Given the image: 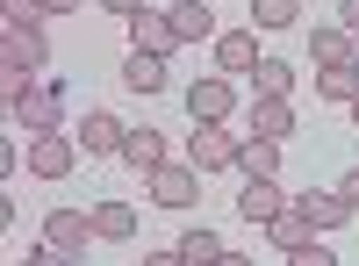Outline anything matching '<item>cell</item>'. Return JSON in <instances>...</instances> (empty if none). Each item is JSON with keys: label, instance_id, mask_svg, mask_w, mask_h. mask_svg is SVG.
I'll use <instances>...</instances> for the list:
<instances>
[{"label": "cell", "instance_id": "obj_1", "mask_svg": "<svg viewBox=\"0 0 359 266\" xmlns=\"http://www.w3.org/2000/svg\"><path fill=\"white\" fill-rule=\"evenodd\" d=\"M237 152H245V137H230V123H194V137H187V166H201V173L237 166Z\"/></svg>", "mask_w": 359, "mask_h": 266}, {"label": "cell", "instance_id": "obj_2", "mask_svg": "<svg viewBox=\"0 0 359 266\" xmlns=\"http://www.w3.org/2000/svg\"><path fill=\"white\" fill-rule=\"evenodd\" d=\"M72 159H79V137H65V130L29 137V173H36V180H65V173H72Z\"/></svg>", "mask_w": 359, "mask_h": 266}, {"label": "cell", "instance_id": "obj_3", "mask_svg": "<svg viewBox=\"0 0 359 266\" xmlns=\"http://www.w3.org/2000/svg\"><path fill=\"white\" fill-rule=\"evenodd\" d=\"M15 123H22L29 137H50V130H65V101H57V86H50V79H36V86H29V101L15 108Z\"/></svg>", "mask_w": 359, "mask_h": 266}, {"label": "cell", "instance_id": "obj_4", "mask_svg": "<svg viewBox=\"0 0 359 266\" xmlns=\"http://www.w3.org/2000/svg\"><path fill=\"white\" fill-rule=\"evenodd\" d=\"M144 187H151V201L158 209H187L194 201V187H201V166H158V173H144Z\"/></svg>", "mask_w": 359, "mask_h": 266}, {"label": "cell", "instance_id": "obj_5", "mask_svg": "<svg viewBox=\"0 0 359 266\" xmlns=\"http://www.w3.org/2000/svg\"><path fill=\"white\" fill-rule=\"evenodd\" d=\"M0 65H15V72H43V65H50V44H43V29H36V22L8 29V36H0Z\"/></svg>", "mask_w": 359, "mask_h": 266}, {"label": "cell", "instance_id": "obj_6", "mask_svg": "<svg viewBox=\"0 0 359 266\" xmlns=\"http://www.w3.org/2000/svg\"><path fill=\"white\" fill-rule=\"evenodd\" d=\"M43 245L86 252V245H94V209H50V216H43Z\"/></svg>", "mask_w": 359, "mask_h": 266}, {"label": "cell", "instance_id": "obj_7", "mask_svg": "<svg viewBox=\"0 0 359 266\" xmlns=\"http://www.w3.org/2000/svg\"><path fill=\"white\" fill-rule=\"evenodd\" d=\"M316 238H323V230L309 223V209H302V201H287V209L266 223V245H273V252H302V245H316Z\"/></svg>", "mask_w": 359, "mask_h": 266}, {"label": "cell", "instance_id": "obj_8", "mask_svg": "<svg viewBox=\"0 0 359 266\" xmlns=\"http://www.w3.org/2000/svg\"><path fill=\"white\" fill-rule=\"evenodd\" d=\"M230 108H237L230 79H194L187 86V115H194V123H230Z\"/></svg>", "mask_w": 359, "mask_h": 266}, {"label": "cell", "instance_id": "obj_9", "mask_svg": "<svg viewBox=\"0 0 359 266\" xmlns=\"http://www.w3.org/2000/svg\"><path fill=\"white\" fill-rule=\"evenodd\" d=\"M309 58H316V72H331V65H359V36L345 22H323L316 36H309Z\"/></svg>", "mask_w": 359, "mask_h": 266}, {"label": "cell", "instance_id": "obj_10", "mask_svg": "<svg viewBox=\"0 0 359 266\" xmlns=\"http://www.w3.org/2000/svg\"><path fill=\"white\" fill-rule=\"evenodd\" d=\"M287 201H294V194H280V180H245V194H237V216L266 230V223L287 209Z\"/></svg>", "mask_w": 359, "mask_h": 266}, {"label": "cell", "instance_id": "obj_11", "mask_svg": "<svg viewBox=\"0 0 359 266\" xmlns=\"http://www.w3.org/2000/svg\"><path fill=\"white\" fill-rule=\"evenodd\" d=\"M216 65L223 72H259V29H223V36H216Z\"/></svg>", "mask_w": 359, "mask_h": 266}, {"label": "cell", "instance_id": "obj_12", "mask_svg": "<svg viewBox=\"0 0 359 266\" xmlns=\"http://www.w3.org/2000/svg\"><path fill=\"white\" fill-rule=\"evenodd\" d=\"M115 159H123L130 173H158V166H165V130H151V123H144V130H130Z\"/></svg>", "mask_w": 359, "mask_h": 266}, {"label": "cell", "instance_id": "obj_13", "mask_svg": "<svg viewBox=\"0 0 359 266\" xmlns=\"http://www.w3.org/2000/svg\"><path fill=\"white\" fill-rule=\"evenodd\" d=\"M130 44H137V51H151V58H172V44H180V29H172V15H158V8H144V15L130 22Z\"/></svg>", "mask_w": 359, "mask_h": 266}, {"label": "cell", "instance_id": "obj_14", "mask_svg": "<svg viewBox=\"0 0 359 266\" xmlns=\"http://www.w3.org/2000/svg\"><path fill=\"white\" fill-rule=\"evenodd\" d=\"M72 137L86 144V152H123V137H130V130H123V123H115V115H108V108H86Z\"/></svg>", "mask_w": 359, "mask_h": 266}, {"label": "cell", "instance_id": "obj_15", "mask_svg": "<svg viewBox=\"0 0 359 266\" xmlns=\"http://www.w3.org/2000/svg\"><path fill=\"white\" fill-rule=\"evenodd\" d=\"M94 238L130 245V238H137V209H130V201H94Z\"/></svg>", "mask_w": 359, "mask_h": 266}, {"label": "cell", "instance_id": "obj_16", "mask_svg": "<svg viewBox=\"0 0 359 266\" xmlns=\"http://www.w3.org/2000/svg\"><path fill=\"white\" fill-rule=\"evenodd\" d=\"M294 94V65L287 58H259V72H252V101H287Z\"/></svg>", "mask_w": 359, "mask_h": 266}, {"label": "cell", "instance_id": "obj_17", "mask_svg": "<svg viewBox=\"0 0 359 266\" xmlns=\"http://www.w3.org/2000/svg\"><path fill=\"white\" fill-rule=\"evenodd\" d=\"M172 29H180V44H201V36H223V29H216V15H208L201 8V0H172Z\"/></svg>", "mask_w": 359, "mask_h": 266}, {"label": "cell", "instance_id": "obj_18", "mask_svg": "<svg viewBox=\"0 0 359 266\" xmlns=\"http://www.w3.org/2000/svg\"><path fill=\"white\" fill-rule=\"evenodd\" d=\"M123 86H130V94H158V86H165V58L130 51V58H123Z\"/></svg>", "mask_w": 359, "mask_h": 266}, {"label": "cell", "instance_id": "obj_19", "mask_svg": "<svg viewBox=\"0 0 359 266\" xmlns=\"http://www.w3.org/2000/svg\"><path fill=\"white\" fill-rule=\"evenodd\" d=\"M294 201H302V209H309V223H316V230H338V223L352 216L338 187H309V194H294Z\"/></svg>", "mask_w": 359, "mask_h": 266}, {"label": "cell", "instance_id": "obj_20", "mask_svg": "<svg viewBox=\"0 0 359 266\" xmlns=\"http://www.w3.org/2000/svg\"><path fill=\"white\" fill-rule=\"evenodd\" d=\"M237 166H245V180H273V173H280V144L273 137H245Z\"/></svg>", "mask_w": 359, "mask_h": 266}, {"label": "cell", "instance_id": "obj_21", "mask_svg": "<svg viewBox=\"0 0 359 266\" xmlns=\"http://www.w3.org/2000/svg\"><path fill=\"white\" fill-rule=\"evenodd\" d=\"M252 137H294V108L287 101H252Z\"/></svg>", "mask_w": 359, "mask_h": 266}, {"label": "cell", "instance_id": "obj_22", "mask_svg": "<svg viewBox=\"0 0 359 266\" xmlns=\"http://www.w3.org/2000/svg\"><path fill=\"white\" fill-rule=\"evenodd\" d=\"M316 94H323V101H338V108H352V101H359V65H331V72H316Z\"/></svg>", "mask_w": 359, "mask_h": 266}, {"label": "cell", "instance_id": "obj_23", "mask_svg": "<svg viewBox=\"0 0 359 266\" xmlns=\"http://www.w3.org/2000/svg\"><path fill=\"white\" fill-rule=\"evenodd\" d=\"M180 252H187V266H216V259H223L230 245H223V238H216V230H208V223H201V230H187V238H180Z\"/></svg>", "mask_w": 359, "mask_h": 266}, {"label": "cell", "instance_id": "obj_24", "mask_svg": "<svg viewBox=\"0 0 359 266\" xmlns=\"http://www.w3.org/2000/svg\"><path fill=\"white\" fill-rule=\"evenodd\" d=\"M294 15H302V0H252V22L259 29H287Z\"/></svg>", "mask_w": 359, "mask_h": 266}, {"label": "cell", "instance_id": "obj_25", "mask_svg": "<svg viewBox=\"0 0 359 266\" xmlns=\"http://www.w3.org/2000/svg\"><path fill=\"white\" fill-rule=\"evenodd\" d=\"M0 15H8V29H22V22H43V8H36V0H0Z\"/></svg>", "mask_w": 359, "mask_h": 266}, {"label": "cell", "instance_id": "obj_26", "mask_svg": "<svg viewBox=\"0 0 359 266\" xmlns=\"http://www.w3.org/2000/svg\"><path fill=\"white\" fill-rule=\"evenodd\" d=\"M287 266H338V252H323V238H316V245H302V252H287Z\"/></svg>", "mask_w": 359, "mask_h": 266}, {"label": "cell", "instance_id": "obj_27", "mask_svg": "<svg viewBox=\"0 0 359 266\" xmlns=\"http://www.w3.org/2000/svg\"><path fill=\"white\" fill-rule=\"evenodd\" d=\"M22 266H79V252H57V245H43V252H29Z\"/></svg>", "mask_w": 359, "mask_h": 266}, {"label": "cell", "instance_id": "obj_28", "mask_svg": "<svg viewBox=\"0 0 359 266\" xmlns=\"http://www.w3.org/2000/svg\"><path fill=\"white\" fill-rule=\"evenodd\" d=\"M101 8H108V15H123V22H137L144 8H151V0H101Z\"/></svg>", "mask_w": 359, "mask_h": 266}, {"label": "cell", "instance_id": "obj_29", "mask_svg": "<svg viewBox=\"0 0 359 266\" xmlns=\"http://www.w3.org/2000/svg\"><path fill=\"white\" fill-rule=\"evenodd\" d=\"M338 194H345V209L359 216V173H345V180H338Z\"/></svg>", "mask_w": 359, "mask_h": 266}, {"label": "cell", "instance_id": "obj_30", "mask_svg": "<svg viewBox=\"0 0 359 266\" xmlns=\"http://www.w3.org/2000/svg\"><path fill=\"white\" fill-rule=\"evenodd\" d=\"M144 266H187V252H180V245L172 252H144Z\"/></svg>", "mask_w": 359, "mask_h": 266}, {"label": "cell", "instance_id": "obj_31", "mask_svg": "<svg viewBox=\"0 0 359 266\" xmlns=\"http://www.w3.org/2000/svg\"><path fill=\"white\" fill-rule=\"evenodd\" d=\"M36 8H43V15H72L79 0H36Z\"/></svg>", "mask_w": 359, "mask_h": 266}, {"label": "cell", "instance_id": "obj_32", "mask_svg": "<svg viewBox=\"0 0 359 266\" xmlns=\"http://www.w3.org/2000/svg\"><path fill=\"white\" fill-rule=\"evenodd\" d=\"M345 29H352V36H359V0H345Z\"/></svg>", "mask_w": 359, "mask_h": 266}, {"label": "cell", "instance_id": "obj_33", "mask_svg": "<svg viewBox=\"0 0 359 266\" xmlns=\"http://www.w3.org/2000/svg\"><path fill=\"white\" fill-rule=\"evenodd\" d=\"M216 266H252V259H245V252H223V259H216Z\"/></svg>", "mask_w": 359, "mask_h": 266}, {"label": "cell", "instance_id": "obj_34", "mask_svg": "<svg viewBox=\"0 0 359 266\" xmlns=\"http://www.w3.org/2000/svg\"><path fill=\"white\" fill-rule=\"evenodd\" d=\"M352 123H359V101H352Z\"/></svg>", "mask_w": 359, "mask_h": 266}]
</instances>
